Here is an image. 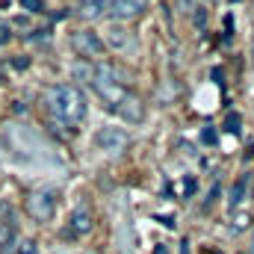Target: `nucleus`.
<instances>
[{"label": "nucleus", "instance_id": "nucleus-1", "mask_svg": "<svg viewBox=\"0 0 254 254\" xmlns=\"http://www.w3.org/2000/svg\"><path fill=\"white\" fill-rule=\"evenodd\" d=\"M86 110H89L86 107V98H83V92L77 86H57L51 92V113L63 125H68V127L80 125L86 119Z\"/></svg>", "mask_w": 254, "mask_h": 254}, {"label": "nucleus", "instance_id": "nucleus-2", "mask_svg": "<svg viewBox=\"0 0 254 254\" xmlns=\"http://www.w3.org/2000/svg\"><path fill=\"white\" fill-rule=\"evenodd\" d=\"M57 192L54 190H36L27 195V213L36 219V222H51L54 213H57Z\"/></svg>", "mask_w": 254, "mask_h": 254}, {"label": "nucleus", "instance_id": "nucleus-3", "mask_svg": "<svg viewBox=\"0 0 254 254\" xmlns=\"http://www.w3.org/2000/svg\"><path fill=\"white\" fill-rule=\"evenodd\" d=\"M71 45L83 60H101L104 57V39L92 30H77L71 33Z\"/></svg>", "mask_w": 254, "mask_h": 254}, {"label": "nucleus", "instance_id": "nucleus-4", "mask_svg": "<svg viewBox=\"0 0 254 254\" xmlns=\"http://www.w3.org/2000/svg\"><path fill=\"white\" fill-rule=\"evenodd\" d=\"M95 145L101 151H107V154H122L127 148V133L122 127H104V130H98Z\"/></svg>", "mask_w": 254, "mask_h": 254}, {"label": "nucleus", "instance_id": "nucleus-5", "mask_svg": "<svg viewBox=\"0 0 254 254\" xmlns=\"http://www.w3.org/2000/svg\"><path fill=\"white\" fill-rule=\"evenodd\" d=\"M116 113L125 119L127 125H139V122L145 119V104H142V98H139V95L125 92V95H122V101L116 104Z\"/></svg>", "mask_w": 254, "mask_h": 254}, {"label": "nucleus", "instance_id": "nucleus-6", "mask_svg": "<svg viewBox=\"0 0 254 254\" xmlns=\"http://www.w3.org/2000/svg\"><path fill=\"white\" fill-rule=\"evenodd\" d=\"M145 6H148V0H113L107 12L116 21H133V18H139L145 12Z\"/></svg>", "mask_w": 254, "mask_h": 254}, {"label": "nucleus", "instance_id": "nucleus-7", "mask_svg": "<svg viewBox=\"0 0 254 254\" xmlns=\"http://www.w3.org/2000/svg\"><path fill=\"white\" fill-rule=\"evenodd\" d=\"M110 3L113 0H80V18H86V21H95V18H101L107 9H110Z\"/></svg>", "mask_w": 254, "mask_h": 254}, {"label": "nucleus", "instance_id": "nucleus-8", "mask_svg": "<svg viewBox=\"0 0 254 254\" xmlns=\"http://www.w3.org/2000/svg\"><path fill=\"white\" fill-rule=\"evenodd\" d=\"M107 42L113 45V48H119V51H127V48H133V36L122 30V27H110L107 30Z\"/></svg>", "mask_w": 254, "mask_h": 254}, {"label": "nucleus", "instance_id": "nucleus-9", "mask_svg": "<svg viewBox=\"0 0 254 254\" xmlns=\"http://www.w3.org/2000/svg\"><path fill=\"white\" fill-rule=\"evenodd\" d=\"M71 231L74 234H89L92 231V213L89 210H74L71 213Z\"/></svg>", "mask_w": 254, "mask_h": 254}, {"label": "nucleus", "instance_id": "nucleus-10", "mask_svg": "<svg viewBox=\"0 0 254 254\" xmlns=\"http://www.w3.org/2000/svg\"><path fill=\"white\" fill-rule=\"evenodd\" d=\"M12 237H15V222H12V216H3L0 219V246H9Z\"/></svg>", "mask_w": 254, "mask_h": 254}, {"label": "nucleus", "instance_id": "nucleus-11", "mask_svg": "<svg viewBox=\"0 0 254 254\" xmlns=\"http://www.w3.org/2000/svg\"><path fill=\"white\" fill-rule=\"evenodd\" d=\"M246 187H249V175H246V178H240V181L234 184V190H231V207H237V204L243 201V195H246Z\"/></svg>", "mask_w": 254, "mask_h": 254}, {"label": "nucleus", "instance_id": "nucleus-12", "mask_svg": "<svg viewBox=\"0 0 254 254\" xmlns=\"http://www.w3.org/2000/svg\"><path fill=\"white\" fill-rule=\"evenodd\" d=\"M71 74H74V80H80V77H83V80H89V83H92V77H95V68H92V65H74V68H71Z\"/></svg>", "mask_w": 254, "mask_h": 254}, {"label": "nucleus", "instance_id": "nucleus-13", "mask_svg": "<svg viewBox=\"0 0 254 254\" xmlns=\"http://www.w3.org/2000/svg\"><path fill=\"white\" fill-rule=\"evenodd\" d=\"M192 21H195L198 30H204V27H207V9H204V6H195V9H192Z\"/></svg>", "mask_w": 254, "mask_h": 254}, {"label": "nucleus", "instance_id": "nucleus-14", "mask_svg": "<svg viewBox=\"0 0 254 254\" xmlns=\"http://www.w3.org/2000/svg\"><path fill=\"white\" fill-rule=\"evenodd\" d=\"M225 130H228V133H237V130H240V113H231V116L225 119Z\"/></svg>", "mask_w": 254, "mask_h": 254}, {"label": "nucleus", "instance_id": "nucleus-15", "mask_svg": "<svg viewBox=\"0 0 254 254\" xmlns=\"http://www.w3.org/2000/svg\"><path fill=\"white\" fill-rule=\"evenodd\" d=\"M18 254H39V243H33V240H24V243L18 246Z\"/></svg>", "mask_w": 254, "mask_h": 254}, {"label": "nucleus", "instance_id": "nucleus-16", "mask_svg": "<svg viewBox=\"0 0 254 254\" xmlns=\"http://www.w3.org/2000/svg\"><path fill=\"white\" fill-rule=\"evenodd\" d=\"M201 142H204V145H213V142H216V130H213V127H204V130H201Z\"/></svg>", "mask_w": 254, "mask_h": 254}, {"label": "nucleus", "instance_id": "nucleus-17", "mask_svg": "<svg viewBox=\"0 0 254 254\" xmlns=\"http://www.w3.org/2000/svg\"><path fill=\"white\" fill-rule=\"evenodd\" d=\"M21 6L27 12H42V0H21Z\"/></svg>", "mask_w": 254, "mask_h": 254}, {"label": "nucleus", "instance_id": "nucleus-18", "mask_svg": "<svg viewBox=\"0 0 254 254\" xmlns=\"http://www.w3.org/2000/svg\"><path fill=\"white\" fill-rule=\"evenodd\" d=\"M195 6H198V0H178V9L181 12H192Z\"/></svg>", "mask_w": 254, "mask_h": 254}, {"label": "nucleus", "instance_id": "nucleus-19", "mask_svg": "<svg viewBox=\"0 0 254 254\" xmlns=\"http://www.w3.org/2000/svg\"><path fill=\"white\" fill-rule=\"evenodd\" d=\"M9 39H12V33L6 27H0V42H9Z\"/></svg>", "mask_w": 254, "mask_h": 254}]
</instances>
